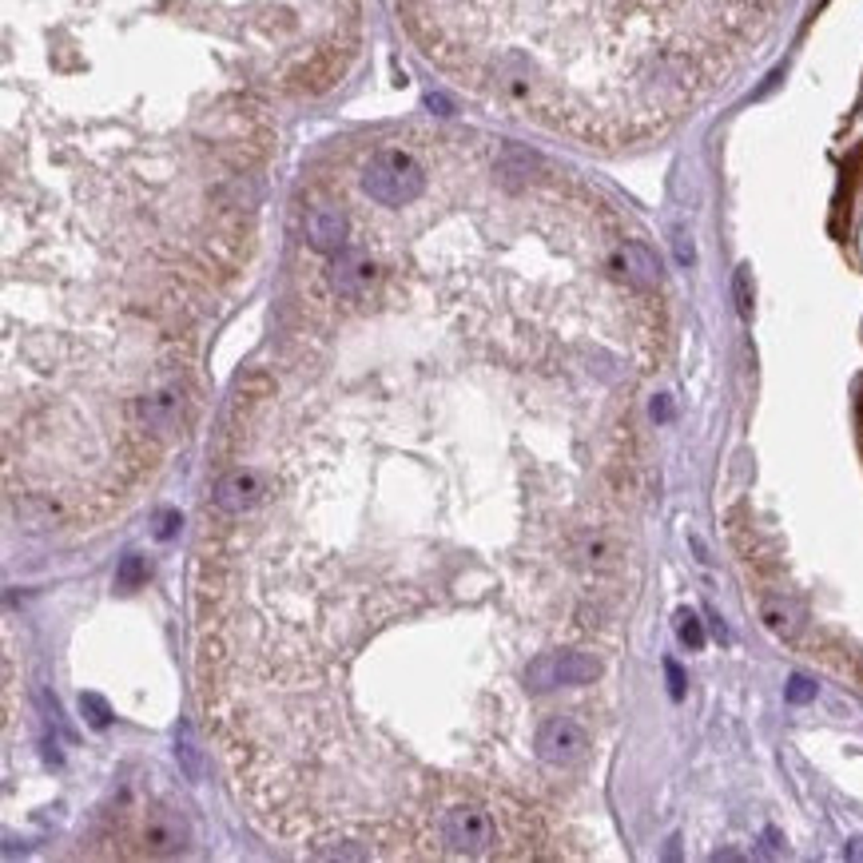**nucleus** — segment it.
Masks as SVG:
<instances>
[{"instance_id":"7ed1b4c3","label":"nucleus","mask_w":863,"mask_h":863,"mask_svg":"<svg viewBox=\"0 0 863 863\" xmlns=\"http://www.w3.org/2000/svg\"><path fill=\"white\" fill-rule=\"evenodd\" d=\"M442 844L454 856H486L494 844V819L478 804H457L442 812Z\"/></svg>"},{"instance_id":"20e7f679","label":"nucleus","mask_w":863,"mask_h":863,"mask_svg":"<svg viewBox=\"0 0 863 863\" xmlns=\"http://www.w3.org/2000/svg\"><path fill=\"white\" fill-rule=\"evenodd\" d=\"M533 752H538V760L553 764V768H570V764L585 760L589 732L573 716H550L533 732Z\"/></svg>"},{"instance_id":"1a4fd4ad","label":"nucleus","mask_w":863,"mask_h":863,"mask_svg":"<svg viewBox=\"0 0 863 863\" xmlns=\"http://www.w3.org/2000/svg\"><path fill=\"white\" fill-rule=\"evenodd\" d=\"M144 844L151 856H168V851H180L183 848V827H176L168 816H151L148 827H144Z\"/></svg>"},{"instance_id":"2eb2a0df","label":"nucleus","mask_w":863,"mask_h":863,"mask_svg":"<svg viewBox=\"0 0 863 863\" xmlns=\"http://www.w3.org/2000/svg\"><path fill=\"white\" fill-rule=\"evenodd\" d=\"M80 713L88 716V724H92V728H108V720H112L108 704H104L96 693H84V696H80Z\"/></svg>"},{"instance_id":"9b49d317","label":"nucleus","mask_w":863,"mask_h":863,"mask_svg":"<svg viewBox=\"0 0 863 863\" xmlns=\"http://www.w3.org/2000/svg\"><path fill=\"white\" fill-rule=\"evenodd\" d=\"M676 637H681V644L693 649V652L704 649V625H701V617H696L693 609H681V613H676Z\"/></svg>"},{"instance_id":"0eeeda50","label":"nucleus","mask_w":863,"mask_h":863,"mask_svg":"<svg viewBox=\"0 0 863 863\" xmlns=\"http://www.w3.org/2000/svg\"><path fill=\"white\" fill-rule=\"evenodd\" d=\"M613 271L632 287H644L652 291L661 283V259L652 247H644L641 239H621L613 247Z\"/></svg>"},{"instance_id":"f03ea898","label":"nucleus","mask_w":863,"mask_h":863,"mask_svg":"<svg viewBox=\"0 0 863 863\" xmlns=\"http://www.w3.org/2000/svg\"><path fill=\"white\" fill-rule=\"evenodd\" d=\"M601 673H605V664H601V657H593V652L557 649V652H541V657L529 661L526 684L533 688V693H557V688L593 684Z\"/></svg>"},{"instance_id":"9d476101","label":"nucleus","mask_w":863,"mask_h":863,"mask_svg":"<svg viewBox=\"0 0 863 863\" xmlns=\"http://www.w3.org/2000/svg\"><path fill=\"white\" fill-rule=\"evenodd\" d=\"M176 756L183 764V772H188V780H203V756L191 736V724H180V732H176Z\"/></svg>"},{"instance_id":"4468645a","label":"nucleus","mask_w":863,"mask_h":863,"mask_svg":"<svg viewBox=\"0 0 863 863\" xmlns=\"http://www.w3.org/2000/svg\"><path fill=\"white\" fill-rule=\"evenodd\" d=\"M784 696H788L792 704L816 701V681H812V676H804V673H796V676H788V688H784Z\"/></svg>"},{"instance_id":"412c9836","label":"nucleus","mask_w":863,"mask_h":863,"mask_svg":"<svg viewBox=\"0 0 863 863\" xmlns=\"http://www.w3.org/2000/svg\"><path fill=\"white\" fill-rule=\"evenodd\" d=\"M851 669H856V676L863 681V657H856V661H851Z\"/></svg>"},{"instance_id":"aec40b11","label":"nucleus","mask_w":863,"mask_h":863,"mask_svg":"<svg viewBox=\"0 0 863 863\" xmlns=\"http://www.w3.org/2000/svg\"><path fill=\"white\" fill-rule=\"evenodd\" d=\"M844 856H848V859H863V836H859V839H851Z\"/></svg>"},{"instance_id":"f8f14e48","label":"nucleus","mask_w":863,"mask_h":863,"mask_svg":"<svg viewBox=\"0 0 863 863\" xmlns=\"http://www.w3.org/2000/svg\"><path fill=\"white\" fill-rule=\"evenodd\" d=\"M144 577H148V565H144V557H139V553H128L124 561H119L116 585H119V589H136V585H144Z\"/></svg>"},{"instance_id":"423d86ee","label":"nucleus","mask_w":863,"mask_h":863,"mask_svg":"<svg viewBox=\"0 0 863 863\" xmlns=\"http://www.w3.org/2000/svg\"><path fill=\"white\" fill-rule=\"evenodd\" d=\"M215 509L220 513H231V518H243L259 506V501L267 498V478L259 474V469H227V474L215 482Z\"/></svg>"},{"instance_id":"dca6fc26","label":"nucleus","mask_w":863,"mask_h":863,"mask_svg":"<svg viewBox=\"0 0 863 863\" xmlns=\"http://www.w3.org/2000/svg\"><path fill=\"white\" fill-rule=\"evenodd\" d=\"M673 251H676V263H684V267L696 259V251H693V239L684 235V227H676V231H673Z\"/></svg>"},{"instance_id":"f257e3e1","label":"nucleus","mask_w":863,"mask_h":863,"mask_svg":"<svg viewBox=\"0 0 863 863\" xmlns=\"http://www.w3.org/2000/svg\"><path fill=\"white\" fill-rule=\"evenodd\" d=\"M358 183H363V195L370 203L402 211V207H414L426 195L430 171H426V163L410 148H378L363 163Z\"/></svg>"},{"instance_id":"6ab92c4d","label":"nucleus","mask_w":863,"mask_h":863,"mask_svg":"<svg viewBox=\"0 0 863 863\" xmlns=\"http://www.w3.org/2000/svg\"><path fill=\"white\" fill-rule=\"evenodd\" d=\"M652 418H657V422H669V418H673V402H669V395H657V398H652Z\"/></svg>"},{"instance_id":"6e6552de","label":"nucleus","mask_w":863,"mask_h":863,"mask_svg":"<svg viewBox=\"0 0 863 863\" xmlns=\"http://www.w3.org/2000/svg\"><path fill=\"white\" fill-rule=\"evenodd\" d=\"M180 390L176 386H159V390H148L144 398L136 402V414H139V426L151 434H171L180 426Z\"/></svg>"},{"instance_id":"f3484780","label":"nucleus","mask_w":863,"mask_h":863,"mask_svg":"<svg viewBox=\"0 0 863 863\" xmlns=\"http://www.w3.org/2000/svg\"><path fill=\"white\" fill-rule=\"evenodd\" d=\"M664 673H669V693H673V701H681V696H684V669L669 657V661H664Z\"/></svg>"},{"instance_id":"ddd939ff","label":"nucleus","mask_w":863,"mask_h":863,"mask_svg":"<svg viewBox=\"0 0 863 863\" xmlns=\"http://www.w3.org/2000/svg\"><path fill=\"white\" fill-rule=\"evenodd\" d=\"M732 291H736V311L745 314V319H752V267H736Z\"/></svg>"},{"instance_id":"39448f33","label":"nucleus","mask_w":863,"mask_h":863,"mask_svg":"<svg viewBox=\"0 0 863 863\" xmlns=\"http://www.w3.org/2000/svg\"><path fill=\"white\" fill-rule=\"evenodd\" d=\"M303 235H307L311 251H319V255H334V251H343L351 243V220H346V211L331 200H314L307 220H303Z\"/></svg>"},{"instance_id":"a211bd4d","label":"nucleus","mask_w":863,"mask_h":863,"mask_svg":"<svg viewBox=\"0 0 863 863\" xmlns=\"http://www.w3.org/2000/svg\"><path fill=\"white\" fill-rule=\"evenodd\" d=\"M176 529H180V513H176V509H163V513H159V529H156V533H159V538H171Z\"/></svg>"}]
</instances>
